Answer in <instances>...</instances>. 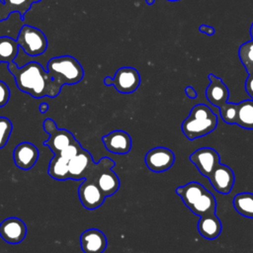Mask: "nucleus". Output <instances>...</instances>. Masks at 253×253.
<instances>
[{
	"label": "nucleus",
	"instance_id": "f257e3e1",
	"mask_svg": "<svg viewBox=\"0 0 253 253\" xmlns=\"http://www.w3.org/2000/svg\"><path fill=\"white\" fill-rule=\"evenodd\" d=\"M7 67L14 76L18 89L34 98H54L61 91L62 85L55 81L37 61H31L21 67H18L13 61L9 62Z\"/></svg>",
	"mask_w": 253,
	"mask_h": 253
},
{
	"label": "nucleus",
	"instance_id": "dca6fc26",
	"mask_svg": "<svg viewBox=\"0 0 253 253\" xmlns=\"http://www.w3.org/2000/svg\"><path fill=\"white\" fill-rule=\"evenodd\" d=\"M105 148L115 154H126L131 148V138L124 130H114L102 137Z\"/></svg>",
	"mask_w": 253,
	"mask_h": 253
},
{
	"label": "nucleus",
	"instance_id": "1a4fd4ad",
	"mask_svg": "<svg viewBox=\"0 0 253 253\" xmlns=\"http://www.w3.org/2000/svg\"><path fill=\"white\" fill-rule=\"evenodd\" d=\"M210 84L206 89V97L208 101L218 108L219 113H222L229 105L227 99L229 97V91L223 81L214 74H209Z\"/></svg>",
	"mask_w": 253,
	"mask_h": 253
},
{
	"label": "nucleus",
	"instance_id": "c85d7f7f",
	"mask_svg": "<svg viewBox=\"0 0 253 253\" xmlns=\"http://www.w3.org/2000/svg\"><path fill=\"white\" fill-rule=\"evenodd\" d=\"M245 90L250 98L253 100V72L248 73V77L245 81Z\"/></svg>",
	"mask_w": 253,
	"mask_h": 253
},
{
	"label": "nucleus",
	"instance_id": "c9c22d12",
	"mask_svg": "<svg viewBox=\"0 0 253 253\" xmlns=\"http://www.w3.org/2000/svg\"><path fill=\"white\" fill-rule=\"evenodd\" d=\"M250 37H251V39L253 41V23L251 24V27H250Z\"/></svg>",
	"mask_w": 253,
	"mask_h": 253
},
{
	"label": "nucleus",
	"instance_id": "6ab92c4d",
	"mask_svg": "<svg viewBox=\"0 0 253 253\" xmlns=\"http://www.w3.org/2000/svg\"><path fill=\"white\" fill-rule=\"evenodd\" d=\"M114 165H109L103 169L97 179V185L106 197L114 195L120 187V180L118 175L112 170Z\"/></svg>",
	"mask_w": 253,
	"mask_h": 253
},
{
	"label": "nucleus",
	"instance_id": "423d86ee",
	"mask_svg": "<svg viewBox=\"0 0 253 253\" xmlns=\"http://www.w3.org/2000/svg\"><path fill=\"white\" fill-rule=\"evenodd\" d=\"M42 126L45 132H47L49 135L48 139L43 141V144L48 146L54 154L59 153L61 150L76 140L69 130L64 128H57L54 121L51 119H45Z\"/></svg>",
	"mask_w": 253,
	"mask_h": 253
},
{
	"label": "nucleus",
	"instance_id": "aec40b11",
	"mask_svg": "<svg viewBox=\"0 0 253 253\" xmlns=\"http://www.w3.org/2000/svg\"><path fill=\"white\" fill-rule=\"evenodd\" d=\"M235 125L242 128L253 129V100H244L237 103Z\"/></svg>",
	"mask_w": 253,
	"mask_h": 253
},
{
	"label": "nucleus",
	"instance_id": "20e7f679",
	"mask_svg": "<svg viewBox=\"0 0 253 253\" xmlns=\"http://www.w3.org/2000/svg\"><path fill=\"white\" fill-rule=\"evenodd\" d=\"M47 72L59 84L73 85L81 81L84 70L79 61L71 55L55 56L48 60L46 64Z\"/></svg>",
	"mask_w": 253,
	"mask_h": 253
},
{
	"label": "nucleus",
	"instance_id": "a211bd4d",
	"mask_svg": "<svg viewBox=\"0 0 253 253\" xmlns=\"http://www.w3.org/2000/svg\"><path fill=\"white\" fill-rule=\"evenodd\" d=\"M197 227L200 234L209 240H212L218 237L222 229L221 222L215 212L200 216Z\"/></svg>",
	"mask_w": 253,
	"mask_h": 253
},
{
	"label": "nucleus",
	"instance_id": "4be33fe9",
	"mask_svg": "<svg viewBox=\"0 0 253 253\" xmlns=\"http://www.w3.org/2000/svg\"><path fill=\"white\" fill-rule=\"evenodd\" d=\"M68 162L66 158L59 154H54L48 165V175L55 180L68 179Z\"/></svg>",
	"mask_w": 253,
	"mask_h": 253
},
{
	"label": "nucleus",
	"instance_id": "f3484780",
	"mask_svg": "<svg viewBox=\"0 0 253 253\" xmlns=\"http://www.w3.org/2000/svg\"><path fill=\"white\" fill-rule=\"evenodd\" d=\"M80 246L84 253H103L107 247V238L101 230L90 228L81 234Z\"/></svg>",
	"mask_w": 253,
	"mask_h": 253
},
{
	"label": "nucleus",
	"instance_id": "2f4dec72",
	"mask_svg": "<svg viewBox=\"0 0 253 253\" xmlns=\"http://www.w3.org/2000/svg\"><path fill=\"white\" fill-rule=\"evenodd\" d=\"M185 93H186L187 97L190 98V99L197 98V91L192 86H187L185 88Z\"/></svg>",
	"mask_w": 253,
	"mask_h": 253
},
{
	"label": "nucleus",
	"instance_id": "39448f33",
	"mask_svg": "<svg viewBox=\"0 0 253 253\" xmlns=\"http://www.w3.org/2000/svg\"><path fill=\"white\" fill-rule=\"evenodd\" d=\"M16 41L19 47L30 56L41 55L47 48L45 35L38 28L30 25H23L21 27Z\"/></svg>",
	"mask_w": 253,
	"mask_h": 253
},
{
	"label": "nucleus",
	"instance_id": "7ed1b4c3",
	"mask_svg": "<svg viewBox=\"0 0 253 253\" xmlns=\"http://www.w3.org/2000/svg\"><path fill=\"white\" fill-rule=\"evenodd\" d=\"M216 126L217 116L211 109L205 104H197L183 121L181 128L187 139L195 140L213 131Z\"/></svg>",
	"mask_w": 253,
	"mask_h": 253
},
{
	"label": "nucleus",
	"instance_id": "393cba45",
	"mask_svg": "<svg viewBox=\"0 0 253 253\" xmlns=\"http://www.w3.org/2000/svg\"><path fill=\"white\" fill-rule=\"evenodd\" d=\"M238 56L248 73L253 72V41H249L240 45Z\"/></svg>",
	"mask_w": 253,
	"mask_h": 253
},
{
	"label": "nucleus",
	"instance_id": "f03ea898",
	"mask_svg": "<svg viewBox=\"0 0 253 253\" xmlns=\"http://www.w3.org/2000/svg\"><path fill=\"white\" fill-rule=\"evenodd\" d=\"M176 194L182 199L185 206L199 217L215 212L216 200L201 183L189 182L178 187Z\"/></svg>",
	"mask_w": 253,
	"mask_h": 253
},
{
	"label": "nucleus",
	"instance_id": "bb28decb",
	"mask_svg": "<svg viewBox=\"0 0 253 253\" xmlns=\"http://www.w3.org/2000/svg\"><path fill=\"white\" fill-rule=\"evenodd\" d=\"M82 148V146H81V144L79 143V141L78 140H75L74 142H72L71 144H69L67 147H65L63 150H61L59 153H57V154H59V155H61L62 157H64V158H66L67 160H70V159H72L79 151H80V149Z\"/></svg>",
	"mask_w": 253,
	"mask_h": 253
},
{
	"label": "nucleus",
	"instance_id": "b1692460",
	"mask_svg": "<svg viewBox=\"0 0 253 253\" xmlns=\"http://www.w3.org/2000/svg\"><path fill=\"white\" fill-rule=\"evenodd\" d=\"M6 7L8 14L10 15L13 12L20 13L21 17L24 19V16L28 10L31 9L34 3L40 2L41 0H1Z\"/></svg>",
	"mask_w": 253,
	"mask_h": 253
},
{
	"label": "nucleus",
	"instance_id": "ddd939ff",
	"mask_svg": "<svg viewBox=\"0 0 253 253\" xmlns=\"http://www.w3.org/2000/svg\"><path fill=\"white\" fill-rule=\"evenodd\" d=\"M78 196L82 206L93 211L104 203L106 196L103 194L97 183L85 180L78 188Z\"/></svg>",
	"mask_w": 253,
	"mask_h": 253
},
{
	"label": "nucleus",
	"instance_id": "7c9ffc66",
	"mask_svg": "<svg viewBox=\"0 0 253 253\" xmlns=\"http://www.w3.org/2000/svg\"><path fill=\"white\" fill-rule=\"evenodd\" d=\"M10 15L8 14L7 10H6V7H5V4L0 0V22L6 20Z\"/></svg>",
	"mask_w": 253,
	"mask_h": 253
},
{
	"label": "nucleus",
	"instance_id": "a878e982",
	"mask_svg": "<svg viewBox=\"0 0 253 253\" xmlns=\"http://www.w3.org/2000/svg\"><path fill=\"white\" fill-rule=\"evenodd\" d=\"M13 129L12 123L5 117H0V148L4 147Z\"/></svg>",
	"mask_w": 253,
	"mask_h": 253
},
{
	"label": "nucleus",
	"instance_id": "412c9836",
	"mask_svg": "<svg viewBox=\"0 0 253 253\" xmlns=\"http://www.w3.org/2000/svg\"><path fill=\"white\" fill-rule=\"evenodd\" d=\"M234 210L244 217L253 218V194L249 192L239 193L233 198Z\"/></svg>",
	"mask_w": 253,
	"mask_h": 253
},
{
	"label": "nucleus",
	"instance_id": "f704fd0d",
	"mask_svg": "<svg viewBox=\"0 0 253 253\" xmlns=\"http://www.w3.org/2000/svg\"><path fill=\"white\" fill-rule=\"evenodd\" d=\"M155 0H145V2L148 4V5H152L154 3ZM167 1H171V2H174V1H180V0H167Z\"/></svg>",
	"mask_w": 253,
	"mask_h": 253
},
{
	"label": "nucleus",
	"instance_id": "e433bc0d",
	"mask_svg": "<svg viewBox=\"0 0 253 253\" xmlns=\"http://www.w3.org/2000/svg\"><path fill=\"white\" fill-rule=\"evenodd\" d=\"M0 64H1V61H0Z\"/></svg>",
	"mask_w": 253,
	"mask_h": 253
},
{
	"label": "nucleus",
	"instance_id": "473e14b6",
	"mask_svg": "<svg viewBox=\"0 0 253 253\" xmlns=\"http://www.w3.org/2000/svg\"><path fill=\"white\" fill-rule=\"evenodd\" d=\"M39 108H40V112H41L42 114H44V113L48 110V105H47L46 103H42Z\"/></svg>",
	"mask_w": 253,
	"mask_h": 253
},
{
	"label": "nucleus",
	"instance_id": "cd10ccee",
	"mask_svg": "<svg viewBox=\"0 0 253 253\" xmlns=\"http://www.w3.org/2000/svg\"><path fill=\"white\" fill-rule=\"evenodd\" d=\"M10 99V89L8 85L0 80V108L4 107Z\"/></svg>",
	"mask_w": 253,
	"mask_h": 253
},
{
	"label": "nucleus",
	"instance_id": "9b49d317",
	"mask_svg": "<svg viewBox=\"0 0 253 253\" xmlns=\"http://www.w3.org/2000/svg\"><path fill=\"white\" fill-rule=\"evenodd\" d=\"M211 187L219 194L227 195L231 192L235 176L232 171V169L224 164L219 163L213 171L211 173V175L208 177Z\"/></svg>",
	"mask_w": 253,
	"mask_h": 253
},
{
	"label": "nucleus",
	"instance_id": "6e6552de",
	"mask_svg": "<svg viewBox=\"0 0 253 253\" xmlns=\"http://www.w3.org/2000/svg\"><path fill=\"white\" fill-rule=\"evenodd\" d=\"M144 162L150 171L161 173L172 167L175 162V155L169 148L158 146L145 154Z\"/></svg>",
	"mask_w": 253,
	"mask_h": 253
},
{
	"label": "nucleus",
	"instance_id": "f8f14e48",
	"mask_svg": "<svg viewBox=\"0 0 253 253\" xmlns=\"http://www.w3.org/2000/svg\"><path fill=\"white\" fill-rule=\"evenodd\" d=\"M26 224L18 217H7L0 223V236L7 243H21L26 237Z\"/></svg>",
	"mask_w": 253,
	"mask_h": 253
},
{
	"label": "nucleus",
	"instance_id": "4468645a",
	"mask_svg": "<svg viewBox=\"0 0 253 253\" xmlns=\"http://www.w3.org/2000/svg\"><path fill=\"white\" fill-rule=\"evenodd\" d=\"M94 160L89 151L81 148L80 151L68 162V179H85Z\"/></svg>",
	"mask_w": 253,
	"mask_h": 253
},
{
	"label": "nucleus",
	"instance_id": "2eb2a0df",
	"mask_svg": "<svg viewBox=\"0 0 253 253\" xmlns=\"http://www.w3.org/2000/svg\"><path fill=\"white\" fill-rule=\"evenodd\" d=\"M38 148L31 142L24 141L19 143L13 152L14 162L22 170L31 169L39 158Z\"/></svg>",
	"mask_w": 253,
	"mask_h": 253
},
{
	"label": "nucleus",
	"instance_id": "0eeeda50",
	"mask_svg": "<svg viewBox=\"0 0 253 253\" xmlns=\"http://www.w3.org/2000/svg\"><path fill=\"white\" fill-rule=\"evenodd\" d=\"M189 159L205 177H209L213 169L220 163V157L216 150L211 147H202L195 150Z\"/></svg>",
	"mask_w": 253,
	"mask_h": 253
},
{
	"label": "nucleus",
	"instance_id": "72a5a7b5",
	"mask_svg": "<svg viewBox=\"0 0 253 253\" xmlns=\"http://www.w3.org/2000/svg\"><path fill=\"white\" fill-rule=\"evenodd\" d=\"M112 80H113L112 77L106 76V77L104 78V84L107 85V86H111V85H112Z\"/></svg>",
	"mask_w": 253,
	"mask_h": 253
},
{
	"label": "nucleus",
	"instance_id": "9d476101",
	"mask_svg": "<svg viewBox=\"0 0 253 253\" xmlns=\"http://www.w3.org/2000/svg\"><path fill=\"white\" fill-rule=\"evenodd\" d=\"M140 84V75L138 71L129 66L119 68L112 80V85L116 90L123 94L134 92Z\"/></svg>",
	"mask_w": 253,
	"mask_h": 253
},
{
	"label": "nucleus",
	"instance_id": "5701e85b",
	"mask_svg": "<svg viewBox=\"0 0 253 253\" xmlns=\"http://www.w3.org/2000/svg\"><path fill=\"white\" fill-rule=\"evenodd\" d=\"M19 45L15 39L10 37H0V61L13 62L18 54Z\"/></svg>",
	"mask_w": 253,
	"mask_h": 253
},
{
	"label": "nucleus",
	"instance_id": "c756f323",
	"mask_svg": "<svg viewBox=\"0 0 253 253\" xmlns=\"http://www.w3.org/2000/svg\"><path fill=\"white\" fill-rule=\"evenodd\" d=\"M199 31L202 34H206L207 36H213L215 33V29L213 27H211V26L205 25V24H203L199 27Z\"/></svg>",
	"mask_w": 253,
	"mask_h": 253
}]
</instances>
